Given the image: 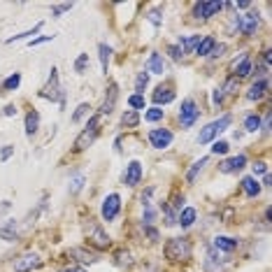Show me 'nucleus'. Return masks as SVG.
Returning <instances> with one entry per match:
<instances>
[{"label": "nucleus", "instance_id": "603ef678", "mask_svg": "<svg viewBox=\"0 0 272 272\" xmlns=\"http://www.w3.org/2000/svg\"><path fill=\"white\" fill-rule=\"evenodd\" d=\"M70 272H86V270H82V267H75V270H70Z\"/></svg>", "mask_w": 272, "mask_h": 272}, {"label": "nucleus", "instance_id": "412c9836", "mask_svg": "<svg viewBox=\"0 0 272 272\" xmlns=\"http://www.w3.org/2000/svg\"><path fill=\"white\" fill-rule=\"evenodd\" d=\"M242 189H244V193L249 198H256L260 193V184L256 182V177H244L242 179Z\"/></svg>", "mask_w": 272, "mask_h": 272}, {"label": "nucleus", "instance_id": "423d86ee", "mask_svg": "<svg viewBox=\"0 0 272 272\" xmlns=\"http://www.w3.org/2000/svg\"><path fill=\"white\" fill-rule=\"evenodd\" d=\"M42 98H49V100H61L63 102V93L58 89V75H56V68H51V75H49V84H47L45 89L40 91Z\"/></svg>", "mask_w": 272, "mask_h": 272}, {"label": "nucleus", "instance_id": "0eeeda50", "mask_svg": "<svg viewBox=\"0 0 272 272\" xmlns=\"http://www.w3.org/2000/svg\"><path fill=\"white\" fill-rule=\"evenodd\" d=\"M223 3H196L193 5V17L196 19H212L216 12H221Z\"/></svg>", "mask_w": 272, "mask_h": 272}, {"label": "nucleus", "instance_id": "ddd939ff", "mask_svg": "<svg viewBox=\"0 0 272 272\" xmlns=\"http://www.w3.org/2000/svg\"><path fill=\"white\" fill-rule=\"evenodd\" d=\"M116 98H119V86L112 82V84H109V89H107V95H105V100H102L100 116H102V114H112L114 105H116Z\"/></svg>", "mask_w": 272, "mask_h": 272}, {"label": "nucleus", "instance_id": "1a4fd4ad", "mask_svg": "<svg viewBox=\"0 0 272 272\" xmlns=\"http://www.w3.org/2000/svg\"><path fill=\"white\" fill-rule=\"evenodd\" d=\"M40 265H42V260H40L35 253H24V256H19L17 263H14V272H31L33 267H40Z\"/></svg>", "mask_w": 272, "mask_h": 272}, {"label": "nucleus", "instance_id": "f704fd0d", "mask_svg": "<svg viewBox=\"0 0 272 272\" xmlns=\"http://www.w3.org/2000/svg\"><path fill=\"white\" fill-rule=\"evenodd\" d=\"M91 112V105H86V102H82V105H79V107H77V112L72 114V121H75V123H79V121L84 119V116H86V114Z\"/></svg>", "mask_w": 272, "mask_h": 272}, {"label": "nucleus", "instance_id": "39448f33", "mask_svg": "<svg viewBox=\"0 0 272 272\" xmlns=\"http://www.w3.org/2000/svg\"><path fill=\"white\" fill-rule=\"evenodd\" d=\"M119 209H121V198L119 193H109L102 203V219L105 221H114L119 216Z\"/></svg>", "mask_w": 272, "mask_h": 272}, {"label": "nucleus", "instance_id": "f8f14e48", "mask_svg": "<svg viewBox=\"0 0 272 272\" xmlns=\"http://www.w3.org/2000/svg\"><path fill=\"white\" fill-rule=\"evenodd\" d=\"M244 165H247V156H244V154H240V156H233V159L223 161V163L219 165V170H221L223 175H230V172L242 170Z\"/></svg>", "mask_w": 272, "mask_h": 272}, {"label": "nucleus", "instance_id": "cd10ccee", "mask_svg": "<svg viewBox=\"0 0 272 272\" xmlns=\"http://www.w3.org/2000/svg\"><path fill=\"white\" fill-rule=\"evenodd\" d=\"M19 84H21V75L19 72H14V75H10L3 82V91H14V89H19Z\"/></svg>", "mask_w": 272, "mask_h": 272}, {"label": "nucleus", "instance_id": "aec40b11", "mask_svg": "<svg viewBox=\"0 0 272 272\" xmlns=\"http://www.w3.org/2000/svg\"><path fill=\"white\" fill-rule=\"evenodd\" d=\"M214 249L216 251H233V249H237V240L221 235V237H216L214 240Z\"/></svg>", "mask_w": 272, "mask_h": 272}, {"label": "nucleus", "instance_id": "4be33fe9", "mask_svg": "<svg viewBox=\"0 0 272 272\" xmlns=\"http://www.w3.org/2000/svg\"><path fill=\"white\" fill-rule=\"evenodd\" d=\"M216 45V40L212 38V35H207V38H203L200 42H198L196 47V54L198 56H209V51H212V47Z\"/></svg>", "mask_w": 272, "mask_h": 272}, {"label": "nucleus", "instance_id": "79ce46f5", "mask_svg": "<svg viewBox=\"0 0 272 272\" xmlns=\"http://www.w3.org/2000/svg\"><path fill=\"white\" fill-rule=\"evenodd\" d=\"M49 40H54V35H42V38H35V40H31L28 45H31V47H38V45H42V42H49Z\"/></svg>", "mask_w": 272, "mask_h": 272}, {"label": "nucleus", "instance_id": "a18cd8bd", "mask_svg": "<svg viewBox=\"0 0 272 272\" xmlns=\"http://www.w3.org/2000/svg\"><path fill=\"white\" fill-rule=\"evenodd\" d=\"M221 100H223V91H221V89H216V91H214V95H212V102H214V105H219Z\"/></svg>", "mask_w": 272, "mask_h": 272}, {"label": "nucleus", "instance_id": "6ab92c4d", "mask_svg": "<svg viewBox=\"0 0 272 272\" xmlns=\"http://www.w3.org/2000/svg\"><path fill=\"white\" fill-rule=\"evenodd\" d=\"M265 91H267V79H258V82L249 89L247 98H249V100H260V98L265 95Z\"/></svg>", "mask_w": 272, "mask_h": 272}, {"label": "nucleus", "instance_id": "c756f323", "mask_svg": "<svg viewBox=\"0 0 272 272\" xmlns=\"http://www.w3.org/2000/svg\"><path fill=\"white\" fill-rule=\"evenodd\" d=\"M244 128H247L249 133L258 130V128H260V116H258V114H249L247 119H244Z\"/></svg>", "mask_w": 272, "mask_h": 272}, {"label": "nucleus", "instance_id": "dca6fc26", "mask_svg": "<svg viewBox=\"0 0 272 272\" xmlns=\"http://www.w3.org/2000/svg\"><path fill=\"white\" fill-rule=\"evenodd\" d=\"M196 216H198V212L193 207H186V209H182L179 212V219H177V223L182 228H191L193 223H196Z\"/></svg>", "mask_w": 272, "mask_h": 272}, {"label": "nucleus", "instance_id": "20e7f679", "mask_svg": "<svg viewBox=\"0 0 272 272\" xmlns=\"http://www.w3.org/2000/svg\"><path fill=\"white\" fill-rule=\"evenodd\" d=\"M198 116H200V109L196 107V100H193V98H186V100L182 102V109H179V121H182V126L191 128L198 121Z\"/></svg>", "mask_w": 272, "mask_h": 272}, {"label": "nucleus", "instance_id": "58836bf2", "mask_svg": "<svg viewBox=\"0 0 272 272\" xmlns=\"http://www.w3.org/2000/svg\"><path fill=\"white\" fill-rule=\"evenodd\" d=\"M70 10H72V3H63V5L51 7V14H54V17H61L63 12H70Z\"/></svg>", "mask_w": 272, "mask_h": 272}, {"label": "nucleus", "instance_id": "c9c22d12", "mask_svg": "<svg viewBox=\"0 0 272 272\" xmlns=\"http://www.w3.org/2000/svg\"><path fill=\"white\" fill-rule=\"evenodd\" d=\"M145 119L149 121V123H156V121L163 119V109H161V107H152L149 112L145 114Z\"/></svg>", "mask_w": 272, "mask_h": 272}, {"label": "nucleus", "instance_id": "f03ea898", "mask_svg": "<svg viewBox=\"0 0 272 272\" xmlns=\"http://www.w3.org/2000/svg\"><path fill=\"white\" fill-rule=\"evenodd\" d=\"M230 121H233V119H230V114H226V116H221V119H216V121H212V123H207V126L200 130V135H198V142H200V145L212 142L216 135H221L223 130L230 126Z\"/></svg>", "mask_w": 272, "mask_h": 272}, {"label": "nucleus", "instance_id": "393cba45", "mask_svg": "<svg viewBox=\"0 0 272 272\" xmlns=\"http://www.w3.org/2000/svg\"><path fill=\"white\" fill-rule=\"evenodd\" d=\"M98 51H100V65H102V72H107V68H109V58H112V47L100 45V47H98Z\"/></svg>", "mask_w": 272, "mask_h": 272}, {"label": "nucleus", "instance_id": "4c0bfd02", "mask_svg": "<svg viewBox=\"0 0 272 272\" xmlns=\"http://www.w3.org/2000/svg\"><path fill=\"white\" fill-rule=\"evenodd\" d=\"M70 184H72V186H70V193H77V191H82V186H84V175H75Z\"/></svg>", "mask_w": 272, "mask_h": 272}, {"label": "nucleus", "instance_id": "49530a36", "mask_svg": "<svg viewBox=\"0 0 272 272\" xmlns=\"http://www.w3.org/2000/svg\"><path fill=\"white\" fill-rule=\"evenodd\" d=\"M263 172H267L265 163H256V165H253V175H263Z\"/></svg>", "mask_w": 272, "mask_h": 272}, {"label": "nucleus", "instance_id": "f3484780", "mask_svg": "<svg viewBox=\"0 0 272 272\" xmlns=\"http://www.w3.org/2000/svg\"><path fill=\"white\" fill-rule=\"evenodd\" d=\"M38 128H40V114L38 112H28L26 114V135L33 138V135L38 133Z\"/></svg>", "mask_w": 272, "mask_h": 272}, {"label": "nucleus", "instance_id": "a878e982", "mask_svg": "<svg viewBox=\"0 0 272 272\" xmlns=\"http://www.w3.org/2000/svg\"><path fill=\"white\" fill-rule=\"evenodd\" d=\"M205 165H207V159H200V161H196V163L191 165V170H189V175H186V182H196V177H198V172L203 170Z\"/></svg>", "mask_w": 272, "mask_h": 272}, {"label": "nucleus", "instance_id": "a211bd4d", "mask_svg": "<svg viewBox=\"0 0 272 272\" xmlns=\"http://www.w3.org/2000/svg\"><path fill=\"white\" fill-rule=\"evenodd\" d=\"M147 68H149V72H154V75H163L165 72V61L161 54H152L149 56V63H147Z\"/></svg>", "mask_w": 272, "mask_h": 272}, {"label": "nucleus", "instance_id": "473e14b6", "mask_svg": "<svg viewBox=\"0 0 272 272\" xmlns=\"http://www.w3.org/2000/svg\"><path fill=\"white\" fill-rule=\"evenodd\" d=\"M40 31H42V24H38L35 28H33V31H26V33H21V35H14V38H10L7 42L12 45V42H19V40H28L31 35H35V33H40Z\"/></svg>", "mask_w": 272, "mask_h": 272}, {"label": "nucleus", "instance_id": "09e8293b", "mask_svg": "<svg viewBox=\"0 0 272 272\" xmlns=\"http://www.w3.org/2000/svg\"><path fill=\"white\" fill-rule=\"evenodd\" d=\"M10 207H12V203H7V200H3V203H0V214H5V212H10Z\"/></svg>", "mask_w": 272, "mask_h": 272}, {"label": "nucleus", "instance_id": "9b49d317", "mask_svg": "<svg viewBox=\"0 0 272 272\" xmlns=\"http://www.w3.org/2000/svg\"><path fill=\"white\" fill-rule=\"evenodd\" d=\"M140 179H142V165H140V161H130L126 172H123V182L128 186H138Z\"/></svg>", "mask_w": 272, "mask_h": 272}, {"label": "nucleus", "instance_id": "7ed1b4c3", "mask_svg": "<svg viewBox=\"0 0 272 272\" xmlns=\"http://www.w3.org/2000/svg\"><path fill=\"white\" fill-rule=\"evenodd\" d=\"M86 237H89V242L93 244L95 249H107V247H109V237H107V233L102 230V226L93 223L91 219H89V226H86Z\"/></svg>", "mask_w": 272, "mask_h": 272}, {"label": "nucleus", "instance_id": "7c9ffc66", "mask_svg": "<svg viewBox=\"0 0 272 272\" xmlns=\"http://www.w3.org/2000/svg\"><path fill=\"white\" fill-rule=\"evenodd\" d=\"M128 105L133 107V112H138V109H145V95L142 93H135L128 98Z\"/></svg>", "mask_w": 272, "mask_h": 272}, {"label": "nucleus", "instance_id": "2eb2a0df", "mask_svg": "<svg viewBox=\"0 0 272 272\" xmlns=\"http://www.w3.org/2000/svg\"><path fill=\"white\" fill-rule=\"evenodd\" d=\"M175 100V91L170 89V86H159V89L154 91V102H156V105H161V102H163V105H168V102H172Z\"/></svg>", "mask_w": 272, "mask_h": 272}, {"label": "nucleus", "instance_id": "2f4dec72", "mask_svg": "<svg viewBox=\"0 0 272 272\" xmlns=\"http://www.w3.org/2000/svg\"><path fill=\"white\" fill-rule=\"evenodd\" d=\"M86 68H89V54H79V58L75 61V72H86Z\"/></svg>", "mask_w": 272, "mask_h": 272}, {"label": "nucleus", "instance_id": "6e6552de", "mask_svg": "<svg viewBox=\"0 0 272 272\" xmlns=\"http://www.w3.org/2000/svg\"><path fill=\"white\" fill-rule=\"evenodd\" d=\"M149 142H152V147H156V149H165V147H170V142H172V133L168 128H154L152 133H149Z\"/></svg>", "mask_w": 272, "mask_h": 272}, {"label": "nucleus", "instance_id": "5701e85b", "mask_svg": "<svg viewBox=\"0 0 272 272\" xmlns=\"http://www.w3.org/2000/svg\"><path fill=\"white\" fill-rule=\"evenodd\" d=\"M0 240H5V242H17V240H19V235H17V226H14V221H10L7 226L0 228Z\"/></svg>", "mask_w": 272, "mask_h": 272}, {"label": "nucleus", "instance_id": "ea45409f", "mask_svg": "<svg viewBox=\"0 0 272 272\" xmlns=\"http://www.w3.org/2000/svg\"><path fill=\"white\" fill-rule=\"evenodd\" d=\"M226 152H228V142H214L212 154H226Z\"/></svg>", "mask_w": 272, "mask_h": 272}, {"label": "nucleus", "instance_id": "a19ab883", "mask_svg": "<svg viewBox=\"0 0 272 272\" xmlns=\"http://www.w3.org/2000/svg\"><path fill=\"white\" fill-rule=\"evenodd\" d=\"M223 51H226V47H223V45H214V47H212V51H209V56L219 58V56H223Z\"/></svg>", "mask_w": 272, "mask_h": 272}, {"label": "nucleus", "instance_id": "b1692460", "mask_svg": "<svg viewBox=\"0 0 272 272\" xmlns=\"http://www.w3.org/2000/svg\"><path fill=\"white\" fill-rule=\"evenodd\" d=\"M121 123H123L126 128H135L140 123V114L133 112V109H128V112L121 114Z\"/></svg>", "mask_w": 272, "mask_h": 272}, {"label": "nucleus", "instance_id": "72a5a7b5", "mask_svg": "<svg viewBox=\"0 0 272 272\" xmlns=\"http://www.w3.org/2000/svg\"><path fill=\"white\" fill-rule=\"evenodd\" d=\"M147 84H149V72H140L138 79H135V91L142 93V91L147 89Z\"/></svg>", "mask_w": 272, "mask_h": 272}, {"label": "nucleus", "instance_id": "bb28decb", "mask_svg": "<svg viewBox=\"0 0 272 272\" xmlns=\"http://www.w3.org/2000/svg\"><path fill=\"white\" fill-rule=\"evenodd\" d=\"M235 70H237V79H240V77H249V75H251L253 65H251V61H249V56L244 58V61H240V63L235 65Z\"/></svg>", "mask_w": 272, "mask_h": 272}, {"label": "nucleus", "instance_id": "9d476101", "mask_svg": "<svg viewBox=\"0 0 272 272\" xmlns=\"http://www.w3.org/2000/svg\"><path fill=\"white\" fill-rule=\"evenodd\" d=\"M258 26H260L258 12H249V14H244V17H240V31L244 33V35H253Z\"/></svg>", "mask_w": 272, "mask_h": 272}, {"label": "nucleus", "instance_id": "8fccbe9b", "mask_svg": "<svg viewBox=\"0 0 272 272\" xmlns=\"http://www.w3.org/2000/svg\"><path fill=\"white\" fill-rule=\"evenodd\" d=\"M14 114H17V107H14V105H7V107H5V116H14Z\"/></svg>", "mask_w": 272, "mask_h": 272}, {"label": "nucleus", "instance_id": "c85d7f7f", "mask_svg": "<svg viewBox=\"0 0 272 272\" xmlns=\"http://www.w3.org/2000/svg\"><path fill=\"white\" fill-rule=\"evenodd\" d=\"M70 253H72V256H79L82 263H95V260H98V256L91 253V251H86V249H72Z\"/></svg>", "mask_w": 272, "mask_h": 272}, {"label": "nucleus", "instance_id": "3c124183", "mask_svg": "<svg viewBox=\"0 0 272 272\" xmlns=\"http://www.w3.org/2000/svg\"><path fill=\"white\" fill-rule=\"evenodd\" d=\"M263 58H265V63H270V61H272V51L265 49V51H263Z\"/></svg>", "mask_w": 272, "mask_h": 272}, {"label": "nucleus", "instance_id": "c03bdc74", "mask_svg": "<svg viewBox=\"0 0 272 272\" xmlns=\"http://www.w3.org/2000/svg\"><path fill=\"white\" fill-rule=\"evenodd\" d=\"M170 54H172V58H175V61H182V56H184L182 49H179L177 45H172V47H170Z\"/></svg>", "mask_w": 272, "mask_h": 272}, {"label": "nucleus", "instance_id": "37998d69", "mask_svg": "<svg viewBox=\"0 0 272 272\" xmlns=\"http://www.w3.org/2000/svg\"><path fill=\"white\" fill-rule=\"evenodd\" d=\"M12 154H14V147H10V145H7L5 149L0 152V161H7V159H10V156H12Z\"/></svg>", "mask_w": 272, "mask_h": 272}, {"label": "nucleus", "instance_id": "f257e3e1", "mask_svg": "<svg viewBox=\"0 0 272 272\" xmlns=\"http://www.w3.org/2000/svg\"><path fill=\"white\" fill-rule=\"evenodd\" d=\"M193 253V244L186 237H172L165 244V258L170 260H189Z\"/></svg>", "mask_w": 272, "mask_h": 272}, {"label": "nucleus", "instance_id": "4468645a", "mask_svg": "<svg viewBox=\"0 0 272 272\" xmlns=\"http://www.w3.org/2000/svg\"><path fill=\"white\" fill-rule=\"evenodd\" d=\"M95 138H98V130H89V128H86V130H84V133L75 140V149H77V152H84L89 145H93Z\"/></svg>", "mask_w": 272, "mask_h": 272}, {"label": "nucleus", "instance_id": "e433bc0d", "mask_svg": "<svg viewBox=\"0 0 272 272\" xmlns=\"http://www.w3.org/2000/svg\"><path fill=\"white\" fill-rule=\"evenodd\" d=\"M116 265L123 267V265H133V258L128 251H116Z\"/></svg>", "mask_w": 272, "mask_h": 272}, {"label": "nucleus", "instance_id": "de8ad7c7", "mask_svg": "<svg viewBox=\"0 0 272 272\" xmlns=\"http://www.w3.org/2000/svg\"><path fill=\"white\" fill-rule=\"evenodd\" d=\"M149 21H152L154 26H161V14L159 12H152V14H149Z\"/></svg>", "mask_w": 272, "mask_h": 272}]
</instances>
